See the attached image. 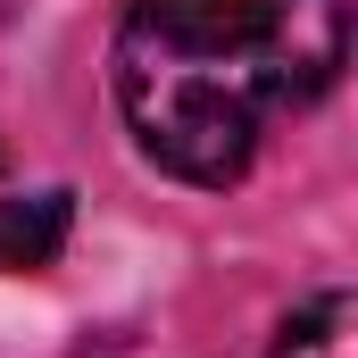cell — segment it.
<instances>
[{
	"label": "cell",
	"instance_id": "1",
	"mask_svg": "<svg viewBox=\"0 0 358 358\" xmlns=\"http://www.w3.org/2000/svg\"><path fill=\"white\" fill-rule=\"evenodd\" d=\"M350 67V0H134L117 25V108L176 183L225 192L259 134L317 108Z\"/></svg>",
	"mask_w": 358,
	"mask_h": 358
},
{
	"label": "cell",
	"instance_id": "2",
	"mask_svg": "<svg viewBox=\"0 0 358 358\" xmlns=\"http://www.w3.org/2000/svg\"><path fill=\"white\" fill-rule=\"evenodd\" d=\"M67 192H25V200H0V275H42L67 250Z\"/></svg>",
	"mask_w": 358,
	"mask_h": 358
},
{
	"label": "cell",
	"instance_id": "3",
	"mask_svg": "<svg viewBox=\"0 0 358 358\" xmlns=\"http://www.w3.org/2000/svg\"><path fill=\"white\" fill-rule=\"evenodd\" d=\"M267 358H358V300L350 292H317L283 317Z\"/></svg>",
	"mask_w": 358,
	"mask_h": 358
}]
</instances>
